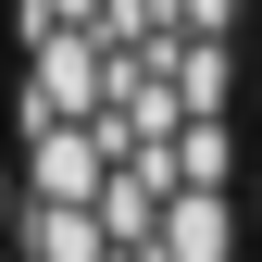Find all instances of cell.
I'll use <instances>...</instances> for the list:
<instances>
[{
  "label": "cell",
  "instance_id": "cell-1",
  "mask_svg": "<svg viewBox=\"0 0 262 262\" xmlns=\"http://www.w3.org/2000/svg\"><path fill=\"white\" fill-rule=\"evenodd\" d=\"M25 187H38V212H88V187H100V138L62 113H25Z\"/></svg>",
  "mask_w": 262,
  "mask_h": 262
},
{
  "label": "cell",
  "instance_id": "cell-2",
  "mask_svg": "<svg viewBox=\"0 0 262 262\" xmlns=\"http://www.w3.org/2000/svg\"><path fill=\"white\" fill-rule=\"evenodd\" d=\"M162 250H175V262H225V200H212V187H187V200H175Z\"/></svg>",
  "mask_w": 262,
  "mask_h": 262
},
{
  "label": "cell",
  "instance_id": "cell-3",
  "mask_svg": "<svg viewBox=\"0 0 262 262\" xmlns=\"http://www.w3.org/2000/svg\"><path fill=\"white\" fill-rule=\"evenodd\" d=\"M250 212H262V175H250Z\"/></svg>",
  "mask_w": 262,
  "mask_h": 262
},
{
  "label": "cell",
  "instance_id": "cell-4",
  "mask_svg": "<svg viewBox=\"0 0 262 262\" xmlns=\"http://www.w3.org/2000/svg\"><path fill=\"white\" fill-rule=\"evenodd\" d=\"M250 100H262V88H250Z\"/></svg>",
  "mask_w": 262,
  "mask_h": 262
}]
</instances>
